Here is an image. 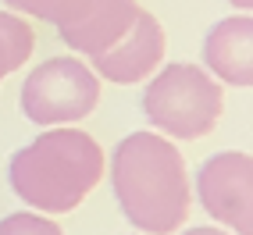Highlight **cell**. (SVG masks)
<instances>
[{
  "mask_svg": "<svg viewBox=\"0 0 253 235\" xmlns=\"http://www.w3.org/2000/svg\"><path fill=\"white\" fill-rule=\"evenodd\" d=\"M139 11L143 7L136 0H82V7L57 29V36L75 54L96 57L132 29V22L139 18Z\"/></svg>",
  "mask_w": 253,
  "mask_h": 235,
  "instance_id": "obj_7",
  "label": "cell"
},
{
  "mask_svg": "<svg viewBox=\"0 0 253 235\" xmlns=\"http://www.w3.org/2000/svg\"><path fill=\"white\" fill-rule=\"evenodd\" d=\"M111 189L122 217L139 235L178 232L193 207L189 171L171 139L132 132L111 154Z\"/></svg>",
  "mask_w": 253,
  "mask_h": 235,
  "instance_id": "obj_1",
  "label": "cell"
},
{
  "mask_svg": "<svg viewBox=\"0 0 253 235\" xmlns=\"http://www.w3.org/2000/svg\"><path fill=\"white\" fill-rule=\"evenodd\" d=\"M164 29L150 11H139V18L132 22V29L125 32L114 46H107L104 54L89 57V68L96 72V78L118 82V86H136V82L150 78L161 61H164Z\"/></svg>",
  "mask_w": 253,
  "mask_h": 235,
  "instance_id": "obj_5",
  "label": "cell"
},
{
  "mask_svg": "<svg viewBox=\"0 0 253 235\" xmlns=\"http://www.w3.org/2000/svg\"><path fill=\"white\" fill-rule=\"evenodd\" d=\"M22 114L32 125L57 128L89 118L100 104V78L79 57H50L22 82Z\"/></svg>",
  "mask_w": 253,
  "mask_h": 235,
  "instance_id": "obj_4",
  "label": "cell"
},
{
  "mask_svg": "<svg viewBox=\"0 0 253 235\" xmlns=\"http://www.w3.org/2000/svg\"><path fill=\"white\" fill-rule=\"evenodd\" d=\"M143 114L164 139H204L225 114V89L204 64L171 61L154 72L143 89Z\"/></svg>",
  "mask_w": 253,
  "mask_h": 235,
  "instance_id": "obj_3",
  "label": "cell"
},
{
  "mask_svg": "<svg viewBox=\"0 0 253 235\" xmlns=\"http://www.w3.org/2000/svg\"><path fill=\"white\" fill-rule=\"evenodd\" d=\"M225 4H232V7H239L243 14H253V0H225Z\"/></svg>",
  "mask_w": 253,
  "mask_h": 235,
  "instance_id": "obj_14",
  "label": "cell"
},
{
  "mask_svg": "<svg viewBox=\"0 0 253 235\" xmlns=\"http://www.w3.org/2000/svg\"><path fill=\"white\" fill-rule=\"evenodd\" d=\"M4 4L11 11H18V14H32V18L50 22L54 29H61L82 7V0H4Z\"/></svg>",
  "mask_w": 253,
  "mask_h": 235,
  "instance_id": "obj_10",
  "label": "cell"
},
{
  "mask_svg": "<svg viewBox=\"0 0 253 235\" xmlns=\"http://www.w3.org/2000/svg\"><path fill=\"white\" fill-rule=\"evenodd\" d=\"M253 186V157L243 150H221L207 157L196 171V199L214 225L228 228L243 196Z\"/></svg>",
  "mask_w": 253,
  "mask_h": 235,
  "instance_id": "obj_6",
  "label": "cell"
},
{
  "mask_svg": "<svg viewBox=\"0 0 253 235\" xmlns=\"http://www.w3.org/2000/svg\"><path fill=\"white\" fill-rule=\"evenodd\" d=\"M104 167V150L89 132L57 125L11 157L7 182L32 210L68 214L100 186Z\"/></svg>",
  "mask_w": 253,
  "mask_h": 235,
  "instance_id": "obj_2",
  "label": "cell"
},
{
  "mask_svg": "<svg viewBox=\"0 0 253 235\" xmlns=\"http://www.w3.org/2000/svg\"><path fill=\"white\" fill-rule=\"evenodd\" d=\"M0 235H64V232L43 214L18 210V214H7L4 221H0Z\"/></svg>",
  "mask_w": 253,
  "mask_h": 235,
  "instance_id": "obj_11",
  "label": "cell"
},
{
  "mask_svg": "<svg viewBox=\"0 0 253 235\" xmlns=\"http://www.w3.org/2000/svg\"><path fill=\"white\" fill-rule=\"evenodd\" d=\"M32 46H36L32 25L11 11H0V82L32 57Z\"/></svg>",
  "mask_w": 253,
  "mask_h": 235,
  "instance_id": "obj_9",
  "label": "cell"
},
{
  "mask_svg": "<svg viewBox=\"0 0 253 235\" xmlns=\"http://www.w3.org/2000/svg\"><path fill=\"white\" fill-rule=\"evenodd\" d=\"M178 235H232V232H225L221 225H200V228H185Z\"/></svg>",
  "mask_w": 253,
  "mask_h": 235,
  "instance_id": "obj_13",
  "label": "cell"
},
{
  "mask_svg": "<svg viewBox=\"0 0 253 235\" xmlns=\"http://www.w3.org/2000/svg\"><path fill=\"white\" fill-rule=\"evenodd\" d=\"M204 68L235 89H253V14H232L207 29Z\"/></svg>",
  "mask_w": 253,
  "mask_h": 235,
  "instance_id": "obj_8",
  "label": "cell"
},
{
  "mask_svg": "<svg viewBox=\"0 0 253 235\" xmlns=\"http://www.w3.org/2000/svg\"><path fill=\"white\" fill-rule=\"evenodd\" d=\"M225 232H232V235H253V186L243 196V203H239V210L232 214V221H228Z\"/></svg>",
  "mask_w": 253,
  "mask_h": 235,
  "instance_id": "obj_12",
  "label": "cell"
}]
</instances>
